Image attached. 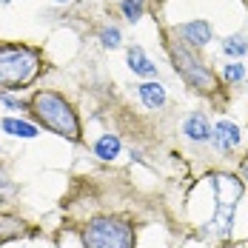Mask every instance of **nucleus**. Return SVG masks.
I'll return each mask as SVG.
<instances>
[{
  "label": "nucleus",
  "mask_w": 248,
  "mask_h": 248,
  "mask_svg": "<svg viewBox=\"0 0 248 248\" xmlns=\"http://www.w3.org/2000/svg\"><path fill=\"white\" fill-rule=\"evenodd\" d=\"M31 111L43 123V128H49L72 143H80V120L72 111V106L66 103V97H60L57 92H37L31 97Z\"/></svg>",
  "instance_id": "f257e3e1"
},
{
  "label": "nucleus",
  "mask_w": 248,
  "mask_h": 248,
  "mask_svg": "<svg viewBox=\"0 0 248 248\" xmlns=\"http://www.w3.org/2000/svg\"><path fill=\"white\" fill-rule=\"evenodd\" d=\"M40 72L37 54L26 46H0V89L15 92L29 86Z\"/></svg>",
  "instance_id": "f03ea898"
},
{
  "label": "nucleus",
  "mask_w": 248,
  "mask_h": 248,
  "mask_svg": "<svg viewBox=\"0 0 248 248\" xmlns=\"http://www.w3.org/2000/svg\"><path fill=\"white\" fill-rule=\"evenodd\" d=\"M86 248H134V228L117 217H97L83 228Z\"/></svg>",
  "instance_id": "7ed1b4c3"
},
{
  "label": "nucleus",
  "mask_w": 248,
  "mask_h": 248,
  "mask_svg": "<svg viewBox=\"0 0 248 248\" xmlns=\"http://www.w3.org/2000/svg\"><path fill=\"white\" fill-rule=\"evenodd\" d=\"M166 46H169V54H171V60H174L177 75L183 77L191 89H197V92H211V89H214V75H211V69L194 54L191 46L177 43V40H169Z\"/></svg>",
  "instance_id": "20e7f679"
},
{
  "label": "nucleus",
  "mask_w": 248,
  "mask_h": 248,
  "mask_svg": "<svg viewBox=\"0 0 248 248\" xmlns=\"http://www.w3.org/2000/svg\"><path fill=\"white\" fill-rule=\"evenodd\" d=\"M214 194H217V211H214V228L228 237L234 225L237 202L243 200V183L231 174H214Z\"/></svg>",
  "instance_id": "39448f33"
},
{
  "label": "nucleus",
  "mask_w": 248,
  "mask_h": 248,
  "mask_svg": "<svg viewBox=\"0 0 248 248\" xmlns=\"http://www.w3.org/2000/svg\"><path fill=\"white\" fill-rule=\"evenodd\" d=\"M171 31L183 40V43H186V46H191V49H202V46H208V43H211V37H214L211 23H208V20H202V17L174 26Z\"/></svg>",
  "instance_id": "423d86ee"
},
{
  "label": "nucleus",
  "mask_w": 248,
  "mask_h": 248,
  "mask_svg": "<svg viewBox=\"0 0 248 248\" xmlns=\"http://www.w3.org/2000/svg\"><path fill=\"white\" fill-rule=\"evenodd\" d=\"M211 140H214V146L220 151H234L240 146V140H243V131H240V125L231 123V120H220L214 125V131H211Z\"/></svg>",
  "instance_id": "0eeeda50"
},
{
  "label": "nucleus",
  "mask_w": 248,
  "mask_h": 248,
  "mask_svg": "<svg viewBox=\"0 0 248 248\" xmlns=\"http://www.w3.org/2000/svg\"><path fill=\"white\" fill-rule=\"evenodd\" d=\"M211 123H208V117L202 114V111H194V114H188L186 117V123H183V134L188 137V140H194V143H208L211 140Z\"/></svg>",
  "instance_id": "6e6552de"
},
{
  "label": "nucleus",
  "mask_w": 248,
  "mask_h": 248,
  "mask_svg": "<svg viewBox=\"0 0 248 248\" xmlns=\"http://www.w3.org/2000/svg\"><path fill=\"white\" fill-rule=\"evenodd\" d=\"M125 60H128V69L137 77H146V80H154L157 77V66L151 63V57L140 46H131V49L125 51Z\"/></svg>",
  "instance_id": "1a4fd4ad"
},
{
  "label": "nucleus",
  "mask_w": 248,
  "mask_h": 248,
  "mask_svg": "<svg viewBox=\"0 0 248 248\" xmlns=\"http://www.w3.org/2000/svg\"><path fill=\"white\" fill-rule=\"evenodd\" d=\"M137 92H140L143 106L151 108V111H157V108H163V106H166V86H163V83H157V80H146Z\"/></svg>",
  "instance_id": "9d476101"
},
{
  "label": "nucleus",
  "mask_w": 248,
  "mask_h": 248,
  "mask_svg": "<svg viewBox=\"0 0 248 248\" xmlns=\"http://www.w3.org/2000/svg\"><path fill=\"white\" fill-rule=\"evenodd\" d=\"M0 128L6 131V134H12V137H23V140H31V137H37V125L26 123V120H15V117H6Z\"/></svg>",
  "instance_id": "9b49d317"
},
{
  "label": "nucleus",
  "mask_w": 248,
  "mask_h": 248,
  "mask_svg": "<svg viewBox=\"0 0 248 248\" xmlns=\"http://www.w3.org/2000/svg\"><path fill=\"white\" fill-rule=\"evenodd\" d=\"M120 137L117 134H103L97 143H94V154H97L100 160H114L117 154H120Z\"/></svg>",
  "instance_id": "f8f14e48"
},
{
  "label": "nucleus",
  "mask_w": 248,
  "mask_h": 248,
  "mask_svg": "<svg viewBox=\"0 0 248 248\" xmlns=\"http://www.w3.org/2000/svg\"><path fill=\"white\" fill-rule=\"evenodd\" d=\"M225 57H246L248 54V34H231L223 40Z\"/></svg>",
  "instance_id": "ddd939ff"
},
{
  "label": "nucleus",
  "mask_w": 248,
  "mask_h": 248,
  "mask_svg": "<svg viewBox=\"0 0 248 248\" xmlns=\"http://www.w3.org/2000/svg\"><path fill=\"white\" fill-rule=\"evenodd\" d=\"M120 12L128 23H137L143 15H146V0H123L120 3Z\"/></svg>",
  "instance_id": "4468645a"
},
{
  "label": "nucleus",
  "mask_w": 248,
  "mask_h": 248,
  "mask_svg": "<svg viewBox=\"0 0 248 248\" xmlns=\"http://www.w3.org/2000/svg\"><path fill=\"white\" fill-rule=\"evenodd\" d=\"M20 231H23L20 220H15V217H0V243H9V240H15Z\"/></svg>",
  "instance_id": "2eb2a0df"
},
{
  "label": "nucleus",
  "mask_w": 248,
  "mask_h": 248,
  "mask_svg": "<svg viewBox=\"0 0 248 248\" xmlns=\"http://www.w3.org/2000/svg\"><path fill=\"white\" fill-rule=\"evenodd\" d=\"M100 43H103L106 49H117V46H120V29L106 26V29L100 31Z\"/></svg>",
  "instance_id": "dca6fc26"
},
{
  "label": "nucleus",
  "mask_w": 248,
  "mask_h": 248,
  "mask_svg": "<svg viewBox=\"0 0 248 248\" xmlns=\"http://www.w3.org/2000/svg\"><path fill=\"white\" fill-rule=\"evenodd\" d=\"M243 77H246V66H243V63H228V66H223L225 83H240Z\"/></svg>",
  "instance_id": "f3484780"
},
{
  "label": "nucleus",
  "mask_w": 248,
  "mask_h": 248,
  "mask_svg": "<svg viewBox=\"0 0 248 248\" xmlns=\"http://www.w3.org/2000/svg\"><path fill=\"white\" fill-rule=\"evenodd\" d=\"M9 191H12V183H9V177H6V171L0 169V200L6 197Z\"/></svg>",
  "instance_id": "a211bd4d"
},
{
  "label": "nucleus",
  "mask_w": 248,
  "mask_h": 248,
  "mask_svg": "<svg viewBox=\"0 0 248 248\" xmlns=\"http://www.w3.org/2000/svg\"><path fill=\"white\" fill-rule=\"evenodd\" d=\"M0 103H3V106H9V108H20V100L9 97V94H0Z\"/></svg>",
  "instance_id": "6ab92c4d"
},
{
  "label": "nucleus",
  "mask_w": 248,
  "mask_h": 248,
  "mask_svg": "<svg viewBox=\"0 0 248 248\" xmlns=\"http://www.w3.org/2000/svg\"><path fill=\"white\" fill-rule=\"evenodd\" d=\"M243 177L248 180V160H243Z\"/></svg>",
  "instance_id": "aec40b11"
},
{
  "label": "nucleus",
  "mask_w": 248,
  "mask_h": 248,
  "mask_svg": "<svg viewBox=\"0 0 248 248\" xmlns=\"http://www.w3.org/2000/svg\"><path fill=\"white\" fill-rule=\"evenodd\" d=\"M54 3H69V0H54Z\"/></svg>",
  "instance_id": "412c9836"
},
{
  "label": "nucleus",
  "mask_w": 248,
  "mask_h": 248,
  "mask_svg": "<svg viewBox=\"0 0 248 248\" xmlns=\"http://www.w3.org/2000/svg\"><path fill=\"white\" fill-rule=\"evenodd\" d=\"M0 3H12V0H0Z\"/></svg>",
  "instance_id": "4be33fe9"
}]
</instances>
